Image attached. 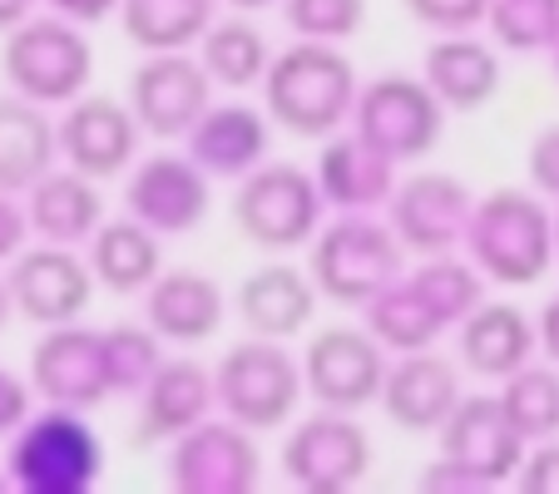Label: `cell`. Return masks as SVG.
I'll list each match as a JSON object with an SVG mask.
<instances>
[{
	"instance_id": "25",
	"label": "cell",
	"mask_w": 559,
	"mask_h": 494,
	"mask_svg": "<svg viewBox=\"0 0 559 494\" xmlns=\"http://www.w3.org/2000/svg\"><path fill=\"white\" fill-rule=\"evenodd\" d=\"M421 80L436 89L451 115H475L506 85V64H500L496 45H486L475 31L465 35H441L421 60Z\"/></svg>"
},
{
	"instance_id": "9",
	"label": "cell",
	"mask_w": 559,
	"mask_h": 494,
	"mask_svg": "<svg viewBox=\"0 0 559 494\" xmlns=\"http://www.w3.org/2000/svg\"><path fill=\"white\" fill-rule=\"evenodd\" d=\"M283 474L307 494H342L352 484L367 480L371 470V435L352 410L317 406V415L287 431L283 450H277Z\"/></svg>"
},
{
	"instance_id": "41",
	"label": "cell",
	"mask_w": 559,
	"mask_h": 494,
	"mask_svg": "<svg viewBox=\"0 0 559 494\" xmlns=\"http://www.w3.org/2000/svg\"><path fill=\"white\" fill-rule=\"evenodd\" d=\"M31 208H25V193H0V263H15L31 242Z\"/></svg>"
},
{
	"instance_id": "40",
	"label": "cell",
	"mask_w": 559,
	"mask_h": 494,
	"mask_svg": "<svg viewBox=\"0 0 559 494\" xmlns=\"http://www.w3.org/2000/svg\"><path fill=\"white\" fill-rule=\"evenodd\" d=\"M515 484L525 494H559V435H555V441L530 445V455H525V465H520Z\"/></svg>"
},
{
	"instance_id": "22",
	"label": "cell",
	"mask_w": 559,
	"mask_h": 494,
	"mask_svg": "<svg viewBox=\"0 0 559 494\" xmlns=\"http://www.w3.org/2000/svg\"><path fill=\"white\" fill-rule=\"evenodd\" d=\"M396 158H386L377 144H367V138L352 129V134H332L328 144H322V154H317V183H322V198H328V208L337 213H377L391 203V193H396Z\"/></svg>"
},
{
	"instance_id": "12",
	"label": "cell",
	"mask_w": 559,
	"mask_h": 494,
	"mask_svg": "<svg viewBox=\"0 0 559 494\" xmlns=\"http://www.w3.org/2000/svg\"><path fill=\"white\" fill-rule=\"evenodd\" d=\"M213 74L203 70L199 55L169 50V55H144L129 70V109L144 124L148 138H189L193 124L213 109Z\"/></svg>"
},
{
	"instance_id": "7",
	"label": "cell",
	"mask_w": 559,
	"mask_h": 494,
	"mask_svg": "<svg viewBox=\"0 0 559 494\" xmlns=\"http://www.w3.org/2000/svg\"><path fill=\"white\" fill-rule=\"evenodd\" d=\"M322 183L297 164H258L233 193V222L263 253H297L322 228Z\"/></svg>"
},
{
	"instance_id": "10",
	"label": "cell",
	"mask_w": 559,
	"mask_h": 494,
	"mask_svg": "<svg viewBox=\"0 0 559 494\" xmlns=\"http://www.w3.org/2000/svg\"><path fill=\"white\" fill-rule=\"evenodd\" d=\"M164 474L179 494H248L263 480V455H258V431L228 421V415H209L179 441H169L164 455Z\"/></svg>"
},
{
	"instance_id": "15",
	"label": "cell",
	"mask_w": 559,
	"mask_h": 494,
	"mask_svg": "<svg viewBox=\"0 0 559 494\" xmlns=\"http://www.w3.org/2000/svg\"><path fill=\"white\" fill-rule=\"evenodd\" d=\"M475 213V193L455 173H412L396 183L386 203V222L412 257H441L465 248V228Z\"/></svg>"
},
{
	"instance_id": "26",
	"label": "cell",
	"mask_w": 559,
	"mask_h": 494,
	"mask_svg": "<svg viewBox=\"0 0 559 494\" xmlns=\"http://www.w3.org/2000/svg\"><path fill=\"white\" fill-rule=\"evenodd\" d=\"M233 302H238V316H243V326L253 337L287 341L312 322L322 292H317L312 273H297L293 263H263L238 282Z\"/></svg>"
},
{
	"instance_id": "21",
	"label": "cell",
	"mask_w": 559,
	"mask_h": 494,
	"mask_svg": "<svg viewBox=\"0 0 559 494\" xmlns=\"http://www.w3.org/2000/svg\"><path fill=\"white\" fill-rule=\"evenodd\" d=\"M539 351V326L515 302H480L455 326V361L480 381H506Z\"/></svg>"
},
{
	"instance_id": "23",
	"label": "cell",
	"mask_w": 559,
	"mask_h": 494,
	"mask_svg": "<svg viewBox=\"0 0 559 494\" xmlns=\"http://www.w3.org/2000/svg\"><path fill=\"white\" fill-rule=\"evenodd\" d=\"M223 316H228V302H223L218 277L199 273V267L158 273L154 287L144 292V322L169 347H199V341L218 337Z\"/></svg>"
},
{
	"instance_id": "6",
	"label": "cell",
	"mask_w": 559,
	"mask_h": 494,
	"mask_svg": "<svg viewBox=\"0 0 559 494\" xmlns=\"http://www.w3.org/2000/svg\"><path fill=\"white\" fill-rule=\"evenodd\" d=\"M0 70L15 95L35 99V105H70V99L90 95L95 80V45H90L85 25L64 21V15H31L5 35L0 50Z\"/></svg>"
},
{
	"instance_id": "4",
	"label": "cell",
	"mask_w": 559,
	"mask_h": 494,
	"mask_svg": "<svg viewBox=\"0 0 559 494\" xmlns=\"http://www.w3.org/2000/svg\"><path fill=\"white\" fill-rule=\"evenodd\" d=\"M406 257L412 253L391 232V222H377L371 213H342V218L317 228L307 273H312L322 302L361 312L377 292H386L396 277H406Z\"/></svg>"
},
{
	"instance_id": "47",
	"label": "cell",
	"mask_w": 559,
	"mask_h": 494,
	"mask_svg": "<svg viewBox=\"0 0 559 494\" xmlns=\"http://www.w3.org/2000/svg\"><path fill=\"white\" fill-rule=\"evenodd\" d=\"M228 11H243V15H253V11H267V5H283V0H223Z\"/></svg>"
},
{
	"instance_id": "43",
	"label": "cell",
	"mask_w": 559,
	"mask_h": 494,
	"mask_svg": "<svg viewBox=\"0 0 559 494\" xmlns=\"http://www.w3.org/2000/svg\"><path fill=\"white\" fill-rule=\"evenodd\" d=\"M421 490H451V494H471V490H486V484L475 480L471 470H461V465H455V460H445V455H436V460L421 470Z\"/></svg>"
},
{
	"instance_id": "48",
	"label": "cell",
	"mask_w": 559,
	"mask_h": 494,
	"mask_svg": "<svg viewBox=\"0 0 559 494\" xmlns=\"http://www.w3.org/2000/svg\"><path fill=\"white\" fill-rule=\"evenodd\" d=\"M15 302H11V287H5V277H0V332H5V322H11Z\"/></svg>"
},
{
	"instance_id": "5",
	"label": "cell",
	"mask_w": 559,
	"mask_h": 494,
	"mask_svg": "<svg viewBox=\"0 0 559 494\" xmlns=\"http://www.w3.org/2000/svg\"><path fill=\"white\" fill-rule=\"evenodd\" d=\"M213 390H218V410L228 421L248 425V431H277L297 415L307 396L302 357L283 347L277 337H253L233 341L213 366Z\"/></svg>"
},
{
	"instance_id": "36",
	"label": "cell",
	"mask_w": 559,
	"mask_h": 494,
	"mask_svg": "<svg viewBox=\"0 0 559 494\" xmlns=\"http://www.w3.org/2000/svg\"><path fill=\"white\" fill-rule=\"evenodd\" d=\"M486 31L510 55L549 50L559 35V0H490Z\"/></svg>"
},
{
	"instance_id": "3",
	"label": "cell",
	"mask_w": 559,
	"mask_h": 494,
	"mask_svg": "<svg viewBox=\"0 0 559 494\" xmlns=\"http://www.w3.org/2000/svg\"><path fill=\"white\" fill-rule=\"evenodd\" d=\"M5 474L25 494H90L105 480V441L90 425V410H31L5 445Z\"/></svg>"
},
{
	"instance_id": "30",
	"label": "cell",
	"mask_w": 559,
	"mask_h": 494,
	"mask_svg": "<svg viewBox=\"0 0 559 494\" xmlns=\"http://www.w3.org/2000/svg\"><path fill=\"white\" fill-rule=\"evenodd\" d=\"M218 5L223 0H119V25L134 50L169 55L199 45L203 31L218 21Z\"/></svg>"
},
{
	"instance_id": "17",
	"label": "cell",
	"mask_w": 559,
	"mask_h": 494,
	"mask_svg": "<svg viewBox=\"0 0 559 494\" xmlns=\"http://www.w3.org/2000/svg\"><path fill=\"white\" fill-rule=\"evenodd\" d=\"M144 124L134 119L129 99L115 95H80L60 115V158L85 179H124L139 164Z\"/></svg>"
},
{
	"instance_id": "8",
	"label": "cell",
	"mask_w": 559,
	"mask_h": 494,
	"mask_svg": "<svg viewBox=\"0 0 559 494\" xmlns=\"http://www.w3.org/2000/svg\"><path fill=\"white\" fill-rule=\"evenodd\" d=\"M445 115L451 109L436 99V89L421 74L391 70L361 85L357 109H352V129L367 144H377L386 158H396V164H416V158H426L441 144Z\"/></svg>"
},
{
	"instance_id": "35",
	"label": "cell",
	"mask_w": 559,
	"mask_h": 494,
	"mask_svg": "<svg viewBox=\"0 0 559 494\" xmlns=\"http://www.w3.org/2000/svg\"><path fill=\"white\" fill-rule=\"evenodd\" d=\"M169 341L158 337L148 322H115L105 326V361L115 396H139L154 381V371L169 361Z\"/></svg>"
},
{
	"instance_id": "51",
	"label": "cell",
	"mask_w": 559,
	"mask_h": 494,
	"mask_svg": "<svg viewBox=\"0 0 559 494\" xmlns=\"http://www.w3.org/2000/svg\"><path fill=\"white\" fill-rule=\"evenodd\" d=\"M555 248H559V208H555Z\"/></svg>"
},
{
	"instance_id": "18",
	"label": "cell",
	"mask_w": 559,
	"mask_h": 494,
	"mask_svg": "<svg viewBox=\"0 0 559 494\" xmlns=\"http://www.w3.org/2000/svg\"><path fill=\"white\" fill-rule=\"evenodd\" d=\"M124 208L158 238H183L213 208V179L189 154H148L124 173Z\"/></svg>"
},
{
	"instance_id": "29",
	"label": "cell",
	"mask_w": 559,
	"mask_h": 494,
	"mask_svg": "<svg viewBox=\"0 0 559 494\" xmlns=\"http://www.w3.org/2000/svg\"><path fill=\"white\" fill-rule=\"evenodd\" d=\"M90 267H95L99 287L115 297H144L154 287V277L164 273V248H158V232L148 222L129 218H105L99 232L90 238Z\"/></svg>"
},
{
	"instance_id": "19",
	"label": "cell",
	"mask_w": 559,
	"mask_h": 494,
	"mask_svg": "<svg viewBox=\"0 0 559 494\" xmlns=\"http://www.w3.org/2000/svg\"><path fill=\"white\" fill-rule=\"evenodd\" d=\"M461 366L441 357L436 347L406 351L391 361L386 386H381L377 406L386 410V421L406 435H436L455 406H461Z\"/></svg>"
},
{
	"instance_id": "24",
	"label": "cell",
	"mask_w": 559,
	"mask_h": 494,
	"mask_svg": "<svg viewBox=\"0 0 559 494\" xmlns=\"http://www.w3.org/2000/svg\"><path fill=\"white\" fill-rule=\"evenodd\" d=\"M267 144H273V119L267 109L253 105H213L209 115L193 124L189 134V158L209 179H248L258 164H267Z\"/></svg>"
},
{
	"instance_id": "11",
	"label": "cell",
	"mask_w": 559,
	"mask_h": 494,
	"mask_svg": "<svg viewBox=\"0 0 559 494\" xmlns=\"http://www.w3.org/2000/svg\"><path fill=\"white\" fill-rule=\"evenodd\" d=\"M386 347L367 326H328L302 347V376L307 396L328 410H367L381 400L386 386Z\"/></svg>"
},
{
	"instance_id": "34",
	"label": "cell",
	"mask_w": 559,
	"mask_h": 494,
	"mask_svg": "<svg viewBox=\"0 0 559 494\" xmlns=\"http://www.w3.org/2000/svg\"><path fill=\"white\" fill-rule=\"evenodd\" d=\"M500 406H506L510 425L525 435L530 445L555 441L559 435V366L555 361H530L515 376L500 381Z\"/></svg>"
},
{
	"instance_id": "37",
	"label": "cell",
	"mask_w": 559,
	"mask_h": 494,
	"mask_svg": "<svg viewBox=\"0 0 559 494\" xmlns=\"http://www.w3.org/2000/svg\"><path fill=\"white\" fill-rule=\"evenodd\" d=\"M283 21L297 40L342 45L361 31V21H367V0H283Z\"/></svg>"
},
{
	"instance_id": "14",
	"label": "cell",
	"mask_w": 559,
	"mask_h": 494,
	"mask_svg": "<svg viewBox=\"0 0 559 494\" xmlns=\"http://www.w3.org/2000/svg\"><path fill=\"white\" fill-rule=\"evenodd\" d=\"M5 287H11V302L25 322L35 326H64L80 322L85 306L95 302V267L90 257H80L74 248L60 242H40V248H25L11 267H5Z\"/></svg>"
},
{
	"instance_id": "32",
	"label": "cell",
	"mask_w": 559,
	"mask_h": 494,
	"mask_svg": "<svg viewBox=\"0 0 559 494\" xmlns=\"http://www.w3.org/2000/svg\"><path fill=\"white\" fill-rule=\"evenodd\" d=\"M199 60L213 74L218 89H253L263 85L273 50H267V35L248 21L243 11H233L228 21H213L199 40Z\"/></svg>"
},
{
	"instance_id": "46",
	"label": "cell",
	"mask_w": 559,
	"mask_h": 494,
	"mask_svg": "<svg viewBox=\"0 0 559 494\" xmlns=\"http://www.w3.org/2000/svg\"><path fill=\"white\" fill-rule=\"evenodd\" d=\"M35 15V0H0V35H11Z\"/></svg>"
},
{
	"instance_id": "28",
	"label": "cell",
	"mask_w": 559,
	"mask_h": 494,
	"mask_svg": "<svg viewBox=\"0 0 559 494\" xmlns=\"http://www.w3.org/2000/svg\"><path fill=\"white\" fill-rule=\"evenodd\" d=\"M25 208H31V228L40 242H60V248H80L99 232L105 222V193L95 179H85L80 169H50L31 193H25Z\"/></svg>"
},
{
	"instance_id": "33",
	"label": "cell",
	"mask_w": 559,
	"mask_h": 494,
	"mask_svg": "<svg viewBox=\"0 0 559 494\" xmlns=\"http://www.w3.org/2000/svg\"><path fill=\"white\" fill-rule=\"evenodd\" d=\"M406 277H412V287L431 302V312L445 322V332H455L475 306L486 302V287H490V277L480 273L471 257H455V253L421 257Z\"/></svg>"
},
{
	"instance_id": "45",
	"label": "cell",
	"mask_w": 559,
	"mask_h": 494,
	"mask_svg": "<svg viewBox=\"0 0 559 494\" xmlns=\"http://www.w3.org/2000/svg\"><path fill=\"white\" fill-rule=\"evenodd\" d=\"M535 326H539V351H545V361H555L559 366V292L539 306Z\"/></svg>"
},
{
	"instance_id": "44",
	"label": "cell",
	"mask_w": 559,
	"mask_h": 494,
	"mask_svg": "<svg viewBox=\"0 0 559 494\" xmlns=\"http://www.w3.org/2000/svg\"><path fill=\"white\" fill-rule=\"evenodd\" d=\"M45 5H50L55 15H64V21H74V25H99L119 11V0H45Z\"/></svg>"
},
{
	"instance_id": "39",
	"label": "cell",
	"mask_w": 559,
	"mask_h": 494,
	"mask_svg": "<svg viewBox=\"0 0 559 494\" xmlns=\"http://www.w3.org/2000/svg\"><path fill=\"white\" fill-rule=\"evenodd\" d=\"M525 173H530V189L545 193V198L559 203V124L539 129L530 138V154H525Z\"/></svg>"
},
{
	"instance_id": "27",
	"label": "cell",
	"mask_w": 559,
	"mask_h": 494,
	"mask_svg": "<svg viewBox=\"0 0 559 494\" xmlns=\"http://www.w3.org/2000/svg\"><path fill=\"white\" fill-rule=\"evenodd\" d=\"M60 164V124L25 95H0V193H31Z\"/></svg>"
},
{
	"instance_id": "42",
	"label": "cell",
	"mask_w": 559,
	"mask_h": 494,
	"mask_svg": "<svg viewBox=\"0 0 559 494\" xmlns=\"http://www.w3.org/2000/svg\"><path fill=\"white\" fill-rule=\"evenodd\" d=\"M31 396H35L31 381H21L11 366H0V435H15L31 421Z\"/></svg>"
},
{
	"instance_id": "38",
	"label": "cell",
	"mask_w": 559,
	"mask_h": 494,
	"mask_svg": "<svg viewBox=\"0 0 559 494\" xmlns=\"http://www.w3.org/2000/svg\"><path fill=\"white\" fill-rule=\"evenodd\" d=\"M406 15L436 35H465L475 25H486L490 0H402Z\"/></svg>"
},
{
	"instance_id": "50",
	"label": "cell",
	"mask_w": 559,
	"mask_h": 494,
	"mask_svg": "<svg viewBox=\"0 0 559 494\" xmlns=\"http://www.w3.org/2000/svg\"><path fill=\"white\" fill-rule=\"evenodd\" d=\"M11 490V474H5V465H0V494Z\"/></svg>"
},
{
	"instance_id": "1",
	"label": "cell",
	"mask_w": 559,
	"mask_h": 494,
	"mask_svg": "<svg viewBox=\"0 0 559 494\" xmlns=\"http://www.w3.org/2000/svg\"><path fill=\"white\" fill-rule=\"evenodd\" d=\"M361 80L342 45L328 40H293L273 55L263 74V109L277 129L293 138H332L352 124Z\"/></svg>"
},
{
	"instance_id": "49",
	"label": "cell",
	"mask_w": 559,
	"mask_h": 494,
	"mask_svg": "<svg viewBox=\"0 0 559 494\" xmlns=\"http://www.w3.org/2000/svg\"><path fill=\"white\" fill-rule=\"evenodd\" d=\"M545 55H549V70H555V80H559V35H555V45H549Z\"/></svg>"
},
{
	"instance_id": "31",
	"label": "cell",
	"mask_w": 559,
	"mask_h": 494,
	"mask_svg": "<svg viewBox=\"0 0 559 494\" xmlns=\"http://www.w3.org/2000/svg\"><path fill=\"white\" fill-rule=\"evenodd\" d=\"M361 326H367L386 351H396V357H406V351H426L445 337V322L412 287V277H396L386 292L371 297V302L361 306Z\"/></svg>"
},
{
	"instance_id": "20",
	"label": "cell",
	"mask_w": 559,
	"mask_h": 494,
	"mask_svg": "<svg viewBox=\"0 0 559 494\" xmlns=\"http://www.w3.org/2000/svg\"><path fill=\"white\" fill-rule=\"evenodd\" d=\"M218 410V390H213V366L193 357H169L154 371L144 390H139V415L129 441L134 445H169L199 421H209Z\"/></svg>"
},
{
	"instance_id": "2",
	"label": "cell",
	"mask_w": 559,
	"mask_h": 494,
	"mask_svg": "<svg viewBox=\"0 0 559 494\" xmlns=\"http://www.w3.org/2000/svg\"><path fill=\"white\" fill-rule=\"evenodd\" d=\"M465 257L496 287H535L555 267V213L535 189H490L475 198Z\"/></svg>"
},
{
	"instance_id": "16",
	"label": "cell",
	"mask_w": 559,
	"mask_h": 494,
	"mask_svg": "<svg viewBox=\"0 0 559 494\" xmlns=\"http://www.w3.org/2000/svg\"><path fill=\"white\" fill-rule=\"evenodd\" d=\"M436 445H441L445 460L471 470L486 490L515 484L520 465H525V455H530V441L510 425L500 396H490V390L461 396V406H455L451 415H445V425L436 431Z\"/></svg>"
},
{
	"instance_id": "13",
	"label": "cell",
	"mask_w": 559,
	"mask_h": 494,
	"mask_svg": "<svg viewBox=\"0 0 559 494\" xmlns=\"http://www.w3.org/2000/svg\"><path fill=\"white\" fill-rule=\"evenodd\" d=\"M31 386L45 406H74V410H99L115 386H109V361H105V332L80 322L45 326V337L31 347Z\"/></svg>"
}]
</instances>
